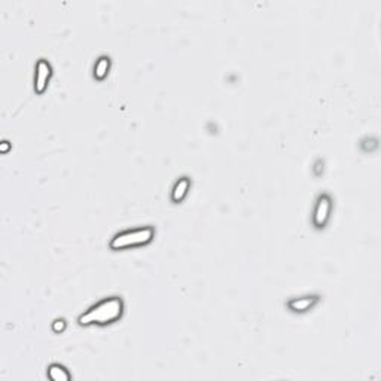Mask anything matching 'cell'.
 <instances>
[{
	"mask_svg": "<svg viewBox=\"0 0 381 381\" xmlns=\"http://www.w3.org/2000/svg\"><path fill=\"white\" fill-rule=\"evenodd\" d=\"M122 313V302L119 298H109L97 305H94L91 310H88L85 314L79 317V322L82 325H90V323H109L118 319Z\"/></svg>",
	"mask_w": 381,
	"mask_h": 381,
	"instance_id": "1",
	"label": "cell"
},
{
	"mask_svg": "<svg viewBox=\"0 0 381 381\" xmlns=\"http://www.w3.org/2000/svg\"><path fill=\"white\" fill-rule=\"evenodd\" d=\"M154 235V229L152 228H140V229H133V231H124L121 234H118L112 243L110 247L112 249H119V247H125V246H134V244H143L151 241Z\"/></svg>",
	"mask_w": 381,
	"mask_h": 381,
	"instance_id": "2",
	"label": "cell"
},
{
	"mask_svg": "<svg viewBox=\"0 0 381 381\" xmlns=\"http://www.w3.org/2000/svg\"><path fill=\"white\" fill-rule=\"evenodd\" d=\"M330 213V198L327 195H320L314 209V223L316 226H323Z\"/></svg>",
	"mask_w": 381,
	"mask_h": 381,
	"instance_id": "3",
	"label": "cell"
},
{
	"mask_svg": "<svg viewBox=\"0 0 381 381\" xmlns=\"http://www.w3.org/2000/svg\"><path fill=\"white\" fill-rule=\"evenodd\" d=\"M50 73H51V69H50V64L47 61H39L38 64V72H36V91L42 93L47 87V82H48V78H50Z\"/></svg>",
	"mask_w": 381,
	"mask_h": 381,
	"instance_id": "4",
	"label": "cell"
},
{
	"mask_svg": "<svg viewBox=\"0 0 381 381\" xmlns=\"http://www.w3.org/2000/svg\"><path fill=\"white\" fill-rule=\"evenodd\" d=\"M316 301H317L316 296H305V298H299V299L290 301V302H289V307L293 308L295 311H305V310H308Z\"/></svg>",
	"mask_w": 381,
	"mask_h": 381,
	"instance_id": "5",
	"label": "cell"
},
{
	"mask_svg": "<svg viewBox=\"0 0 381 381\" xmlns=\"http://www.w3.org/2000/svg\"><path fill=\"white\" fill-rule=\"evenodd\" d=\"M188 189H189V180H188L186 177H182V179L176 183V186H174V189H173V200H174V201H180V200L186 195Z\"/></svg>",
	"mask_w": 381,
	"mask_h": 381,
	"instance_id": "6",
	"label": "cell"
},
{
	"mask_svg": "<svg viewBox=\"0 0 381 381\" xmlns=\"http://www.w3.org/2000/svg\"><path fill=\"white\" fill-rule=\"evenodd\" d=\"M108 69H109V60L108 58H100V61L96 64V76L102 79L106 75Z\"/></svg>",
	"mask_w": 381,
	"mask_h": 381,
	"instance_id": "7",
	"label": "cell"
},
{
	"mask_svg": "<svg viewBox=\"0 0 381 381\" xmlns=\"http://www.w3.org/2000/svg\"><path fill=\"white\" fill-rule=\"evenodd\" d=\"M64 326H66V325H64V320H57V322L54 323V329H57V330H58V329H60V330H63Z\"/></svg>",
	"mask_w": 381,
	"mask_h": 381,
	"instance_id": "8",
	"label": "cell"
}]
</instances>
